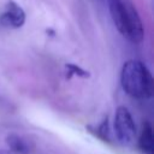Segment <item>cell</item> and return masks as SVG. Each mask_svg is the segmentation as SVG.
I'll use <instances>...</instances> for the list:
<instances>
[{
	"label": "cell",
	"mask_w": 154,
	"mask_h": 154,
	"mask_svg": "<svg viewBox=\"0 0 154 154\" xmlns=\"http://www.w3.org/2000/svg\"><path fill=\"white\" fill-rule=\"evenodd\" d=\"M138 148L146 154H153L154 152V136L149 122H144L142 125V131L138 138Z\"/></svg>",
	"instance_id": "cell-5"
},
{
	"label": "cell",
	"mask_w": 154,
	"mask_h": 154,
	"mask_svg": "<svg viewBox=\"0 0 154 154\" xmlns=\"http://www.w3.org/2000/svg\"><path fill=\"white\" fill-rule=\"evenodd\" d=\"M5 141H6L7 147L17 154H28L30 152V147H29L28 142L22 136L17 135V134H13V132L8 134L6 136Z\"/></svg>",
	"instance_id": "cell-6"
},
{
	"label": "cell",
	"mask_w": 154,
	"mask_h": 154,
	"mask_svg": "<svg viewBox=\"0 0 154 154\" xmlns=\"http://www.w3.org/2000/svg\"><path fill=\"white\" fill-rule=\"evenodd\" d=\"M65 70H66V78L70 79L72 76H77L81 78H89L90 77V72L84 70L83 67L76 65V64H71L67 63L65 64Z\"/></svg>",
	"instance_id": "cell-8"
},
{
	"label": "cell",
	"mask_w": 154,
	"mask_h": 154,
	"mask_svg": "<svg viewBox=\"0 0 154 154\" xmlns=\"http://www.w3.org/2000/svg\"><path fill=\"white\" fill-rule=\"evenodd\" d=\"M85 129H87L90 134H93L95 137L100 138L101 141H103V142H108V143L111 142L109 124H108V117H107V116L102 119V122H101L99 125H96V126L87 125V126H85Z\"/></svg>",
	"instance_id": "cell-7"
},
{
	"label": "cell",
	"mask_w": 154,
	"mask_h": 154,
	"mask_svg": "<svg viewBox=\"0 0 154 154\" xmlns=\"http://www.w3.org/2000/svg\"><path fill=\"white\" fill-rule=\"evenodd\" d=\"M113 130L118 142L123 146H130L136 137V125L130 111L125 106L116 109L113 119Z\"/></svg>",
	"instance_id": "cell-3"
},
{
	"label": "cell",
	"mask_w": 154,
	"mask_h": 154,
	"mask_svg": "<svg viewBox=\"0 0 154 154\" xmlns=\"http://www.w3.org/2000/svg\"><path fill=\"white\" fill-rule=\"evenodd\" d=\"M109 14L117 30L130 42L141 43L144 28L136 6L131 0H108Z\"/></svg>",
	"instance_id": "cell-1"
},
{
	"label": "cell",
	"mask_w": 154,
	"mask_h": 154,
	"mask_svg": "<svg viewBox=\"0 0 154 154\" xmlns=\"http://www.w3.org/2000/svg\"><path fill=\"white\" fill-rule=\"evenodd\" d=\"M24 10L13 0H8L5 5V11L0 14V25L5 28L18 29L25 23Z\"/></svg>",
	"instance_id": "cell-4"
},
{
	"label": "cell",
	"mask_w": 154,
	"mask_h": 154,
	"mask_svg": "<svg viewBox=\"0 0 154 154\" xmlns=\"http://www.w3.org/2000/svg\"><path fill=\"white\" fill-rule=\"evenodd\" d=\"M123 90L135 99H150L154 94V79L148 67L140 60H128L120 72Z\"/></svg>",
	"instance_id": "cell-2"
}]
</instances>
